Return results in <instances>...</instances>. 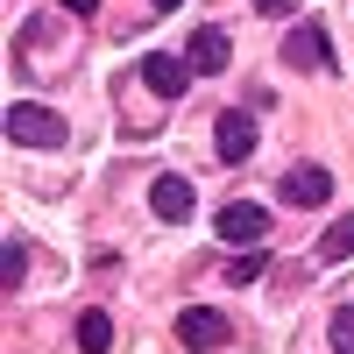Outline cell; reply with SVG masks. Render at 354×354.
I'll use <instances>...</instances> for the list:
<instances>
[{"label": "cell", "mask_w": 354, "mask_h": 354, "mask_svg": "<svg viewBox=\"0 0 354 354\" xmlns=\"http://www.w3.org/2000/svg\"><path fill=\"white\" fill-rule=\"evenodd\" d=\"M262 270H270V248H248L241 262H227V283H255Z\"/></svg>", "instance_id": "obj_12"}, {"label": "cell", "mask_w": 354, "mask_h": 354, "mask_svg": "<svg viewBox=\"0 0 354 354\" xmlns=\"http://www.w3.org/2000/svg\"><path fill=\"white\" fill-rule=\"evenodd\" d=\"M255 113L248 106H234V113H220V128H213V149H220V163H248L255 156Z\"/></svg>", "instance_id": "obj_4"}, {"label": "cell", "mask_w": 354, "mask_h": 354, "mask_svg": "<svg viewBox=\"0 0 354 354\" xmlns=\"http://www.w3.org/2000/svg\"><path fill=\"white\" fill-rule=\"evenodd\" d=\"M333 354H354V305L333 312Z\"/></svg>", "instance_id": "obj_13"}, {"label": "cell", "mask_w": 354, "mask_h": 354, "mask_svg": "<svg viewBox=\"0 0 354 354\" xmlns=\"http://www.w3.org/2000/svg\"><path fill=\"white\" fill-rule=\"evenodd\" d=\"M283 64L290 71H319V64H333V43H326V21H298L283 36Z\"/></svg>", "instance_id": "obj_3"}, {"label": "cell", "mask_w": 354, "mask_h": 354, "mask_svg": "<svg viewBox=\"0 0 354 354\" xmlns=\"http://www.w3.org/2000/svg\"><path fill=\"white\" fill-rule=\"evenodd\" d=\"M0 270H8V283H21V277H28V248L8 241V262H0Z\"/></svg>", "instance_id": "obj_14"}, {"label": "cell", "mask_w": 354, "mask_h": 354, "mask_svg": "<svg viewBox=\"0 0 354 354\" xmlns=\"http://www.w3.org/2000/svg\"><path fill=\"white\" fill-rule=\"evenodd\" d=\"M227 340V319L213 312V305H185L177 312V347H192V354H213Z\"/></svg>", "instance_id": "obj_5"}, {"label": "cell", "mask_w": 354, "mask_h": 354, "mask_svg": "<svg viewBox=\"0 0 354 354\" xmlns=\"http://www.w3.org/2000/svg\"><path fill=\"white\" fill-rule=\"evenodd\" d=\"M213 234H220V241L227 248H262V241H270V213H262V205H220V220H213Z\"/></svg>", "instance_id": "obj_2"}, {"label": "cell", "mask_w": 354, "mask_h": 354, "mask_svg": "<svg viewBox=\"0 0 354 354\" xmlns=\"http://www.w3.org/2000/svg\"><path fill=\"white\" fill-rule=\"evenodd\" d=\"M227 50H234V43H227V28H198L185 57H192V71H227Z\"/></svg>", "instance_id": "obj_8"}, {"label": "cell", "mask_w": 354, "mask_h": 354, "mask_svg": "<svg viewBox=\"0 0 354 354\" xmlns=\"http://www.w3.org/2000/svg\"><path fill=\"white\" fill-rule=\"evenodd\" d=\"M142 85H149L156 100H177L192 85V57H170V50H149L142 57Z\"/></svg>", "instance_id": "obj_6"}, {"label": "cell", "mask_w": 354, "mask_h": 354, "mask_svg": "<svg viewBox=\"0 0 354 354\" xmlns=\"http://www.w3.org/2000/svg\"><path fill=\"white\" fill-rule=\"evenodd\" d=\"M156 220H192V185L185 177H156Z\"/></svg>", "instance_id": "obj_9"}, {"label": "cell", "mask_w": 354, "mask_h": 354, "mask_svg": "<svg viewBox=\"0 0 354 354\" xmlns=\"http://www.w3.org/2000/svg\"><path fill=\"white\" fill-rule=\"evenodd\" d=\"M170 8H185V0H156V15H170Z\"/></svg>", "instance_id": "obj_17"}, {"label": "cell", "mask_w": 354, "mask_h": 354, "mask_svg": "<svg viewBox=\"0 0 354 354\" xmlns=\"http://www.w3.org/2000/svg\"><path fill=\"white\" fill-rule=\"evenodd\" d=\"M255 15H298V0H255Z\"/></svg>", "instance_id": "obj_15"}, {"label": "cell", "mask_w": 354, "mask_h": 354, "mask_svg": "<svg viewBox=\"0 0 354 354\" xmlns=\"http://www.w3.org/2000/svg\"><path fill=\"white\" fill-rule=\"evenodd\" d=\"M78 347L85 354H106L113 347V319L106 312H78Z\"/></svg>", "instance_id": "obj_11"}, {"label": "cell", "mask_w": 354, "mask_h": 354, "mask_svg": "<svg viewBox=\"0 0 354 354\" xmlns=\"http://www.w3.org/2000/svg\"><path fill=\"white\" fill-rule=\"evenodd\" d=\"M64 113H50L36 100H15L8 106V142H21V149H64Z\"/></svg>", "instance_id": "obj_1"}, {"label": "cell", "mask_w": 354, "mask_h": 354, "mask_svg": "<svg viewBox=\"0 0 354 354\" xmlns=\"http://www.w3.org/2000/svg\"><path fill=\"white\" fill-rule=\"evenodd\" d=\"M312 255L326 262V270H333V262H347V255H354V213H340L326 234H319V248H312Z\"/></svg>", "instance_id": "obj_10"}, {"label": "cell", "mask_w": 354, "mask_h": 354, "mask_svg": "<svg viewBox=\"0 0 354 354\" xmlns=\"http://www.w3.org/2000/svg\"><path fill=\"white\" fill-rule=\"evenodd\" d=\"M64 8H71V15H100V0H64Z\"/></svg>", "instance_id": "obj_16"}, {"label": "cell", "mask_w": 354, "mask_h": 354, "mask_svg": "<svg viewBox=\"0 0 354 354\" xmlns=\"http://www.w3.org/2000/svg\"><path fill=\"white\" fill-rule=\"evenodd\" d=\"M326 198H333V170H319V163L283 170V205H326Z\"/></svg>", "instance_id": "obj_7"}]
</instances>
